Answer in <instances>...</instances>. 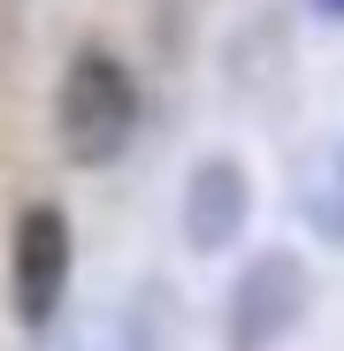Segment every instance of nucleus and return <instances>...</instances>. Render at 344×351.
I'll use <instances>...</instances> for the list:
<instances>
[{"mask_svg":"<svg viewBox=\"0 0 344 351\" xmlns=\"http://www.w3.org/2000/svg\"><path fill=\"white\" fill-rule=\"evenodd\" d=\"M69 267H77V245H69V214L62 206H23L16 229H8V306L23 328H54L69 298Z\"/></svg>","mask_w":344,"mask_h":351,"instance_id":"3","label":"nucleus"},{"mask_svg":"<svg viewBox=\"0 0 344 351\" xmlns=\"http://www.w3.org/2000/svg\"><path fill=\"white\" fill-rule=\"evenodd\" d=\"M321 8H329V16H344V0H321Z\"/></svg>","mask_w":344,"mask_h":351,"instance_id":"6","label":"nucleus"},{"mask_svg":"<svg viewBox=\"0 0 344 351\" xmlns=\"http://www.w3.org/2000/svg\"><path fill=\"white\" fill-rule=\"evenodd\" d=\"M54 138L77 168H107L123 160L138 138V84L107 46H77L62 84H54Z\"/></svg>","mask_w":344,"mask_h":351,"instance_id":"1","label":"nucleus"},{"mask_svg":"<svg viewBox=\"0 0 344 351\" xmlns=\"http://www.w3.org/2000/svg\"><path fill=\"white\" fill-rule=\"evenodd\" d=\"M299 214H306V229L321 245L344 252V145L306 153V168H299Z\"/></svg>","mask_w":344,"mask_h":351,"instance_id":"5","label":"nucleus"},{"mask_svg":"<svg viewBox=\"0 0 344 351\" xmlns=\"http://www.w3.org/2000/svg\"><path fill=\"white\" fill-rule=\"evenodd\" d=\"M306 306H314V275H306V260L283 252V245L260 252V260L238 275V290H229L222 351H275L283 336L306 321Z\"/></svg>","mask_w":344,"mask_h":351,"instance_id":"2","label":"nucleus"},{"mask_svg":"<svg viewBox=\"0 0 344 351\" xmlns=\"http://www.w3.org/2000/svg\"><path fill=\"white\" fill-rule=\"evenodd\" d=\"M245 214H253V184L229 153H207L192 160L184 176V245L192 252H229L245 237Z\"/></svg>","mask_w":344,"mask_h":351,"instance_id":"4","label":"nucleus"}]
</instances>
